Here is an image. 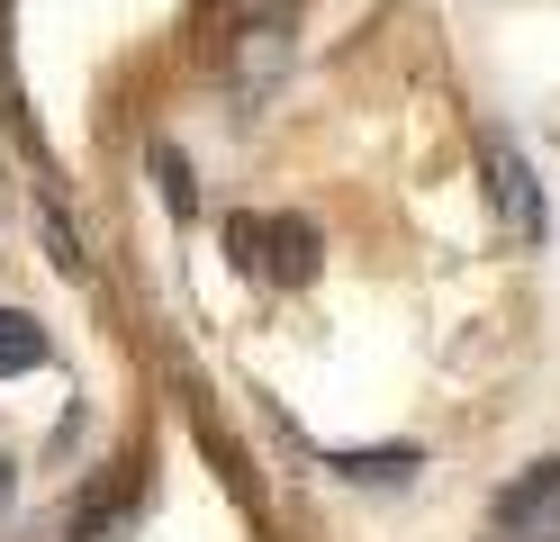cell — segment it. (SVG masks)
<instances>
[{
	"mask_svg": "<svg viewBox=\"0 0 560 542\" xmlns=\"http://www.w3.org/2000/svg\"><path fill=\"white\" fill-rule=\"evenodd\" d=\"M0 506H10V452H0Z\"/></svg>",
	"mask_w": 560,
	"mask_h": 542,
	"instance_id": "52a82bcc",
	"label": "cell"
},
{
	"mask_svg": "<svg viewBox=\"0 0 560 542\" xmlns=\"http://www.w3.org/2000/svg\"><path fill=\"white\" fill-rule=\"evenodd\" d=\"M498 533L506 542H560V461L524 470V480L498 497Z\"/></svg>",
	"mask_w": 560,
	"mask_h": 542,
	"instance_id": "3957f363",
	"label": "cell"
},
{
	"mask_svg": "<svg viewBox=\"0 0 560 542\" xmlns=\"http://www.w3.org/2000/svg\"><path fill=\"white\" fill-rule=\"evenodd\" d=\"M226 244L235 263L271 280H317V227H299V217H226Z\"/></svg>",
	"mask_w": 560,
	"mask_h": 542,
	"instance_id": "6da1fadb",
	"label": "cell"
},
{
	"mask_svg": "<svg viewBox=\"0 0 560 542\" xmlns=\"http://www.w3.org/2000/svg\"><path fill=\"white\" fill-rule=\"evenodd\" d=\"M479 163H488V199H498V217H506L515 235H542V191H534V163H524L498 127L479 136Z\"/></svg>",
	"mask_w": 560,
	"mask_h": 542,
	"instance_id": "7a4b0ae2",
	"label": "cell"
},
{
	"mask_svg": "<svg viewBox=\"0 0 560 542\" xmlns=\"http://www.w3.org/2000/svg\"><path fill=\"white\" fill-rule=\"evenodd\" d=\"M46 361V325L27 316V308H0V380L10 371H37Z\"/></svg>",
	"mask_w": 560,
	"mask_h": 542,
	"instance_id": "277c9868",
	"label": "cell"
},
{
	"mask_svg": "<svg viewBox=\"0 0 560 542\" xmlns=\"http://www.w3.org/2000/svg\"><path fill=\"white\" fill-rule=\"evenodd\" d=\"M335 470H343V480H380V488H398V480H416V443H389V452H343Z\"/></svg>",
	"mask_w": 560,
	"mask_h": 542,
	"instance_id": "5b68a950",
	"label": "cell"
},
{
	"mask_svg": "<svg viewBox=\"0 0 560 542\" xmlns=\"http://www.w3.org/2000/svg\"><path fill=\"white\" fill-rule=\"evenodd\" d=\"M244 19H290V0H235Z\"/></svg>",
	"mask_w": 560,
	"mask_h": 542,
	"instance_id": "8992f818",
	"label": "cell"
}]
</instances>
